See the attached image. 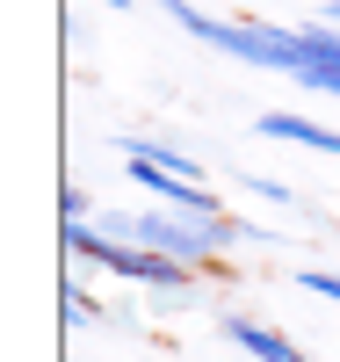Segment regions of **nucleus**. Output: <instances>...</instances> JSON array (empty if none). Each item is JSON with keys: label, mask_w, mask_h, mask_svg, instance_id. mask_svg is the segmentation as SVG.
Here are the masks:
<instances>
[{"label": "nucleus", "mask_w": 340, "mask_h": 362, "mask_svg": "<svg viewBox=\"0 0 340 362\" xmlns=\"http://www.w3.org/2000/svg\"><path fill=\"white\" fill-rule=\"evenodd\" d=\"M102 8H131V0H102Z\"/></svg>", "instance_id": "10"}, {"label": "nucleus", "mask_w": 340, "mask_h": 362, "mask_svg": "<svg viewBox=\"0 0 340 362\" xmlns=\"http://www.w3.org/2000/svg\"><path fill=\"white\" fill-rule=\"evenodd\" d=\"M261 138H290V145H312V153H340V131H326V124H312V116H261Z\"/></svg>", "instance_id": "4"}, {"label": "nucleus", "mask_w": 340, "mask_h": 362, "mask_svg": "<svg viewBox=\"0 0 340 362\" xmlns=\"http://www.w3.org/2000/svg\"><path fill=\"white\" fill-rule=\"evenodd\" d=\"M326 22H340V0H333V8H326Z\"/></svg>", "instance_id": "9"}, {"label": "nucleus", "mask_w": 340, "mask_h": 362, "mask_svg": "<svg viewBox=\"0 0 340 362\" xmlns=\"http://www.w3.org/2000/svg\"><path fill=\"white\" fill-rule=\"evenodd\" d=\"M225 341H232L239 355H254V362H304V348L283 341V334L261 326V319H225Z\"/></svg>", "instance_id": "3"}, {"label": "nucleus", "mask_w": 340, "mask_h": 362, "mask_svg": "<svg viewBox=\"0 0 340 362\" xmlns=\"http://www.w3.org/2000/svg\"><path fill=\"white\" fill-rule=\"evenodd\" d=\"M66 254L109 268V276H123V283H152V290H189V283H196L189 261H174V254H160V247H138V239H116V232L95 225V218H73V225H66Z\"/></svg>", "instance_id": "2"}, {"label": "nucleus", "mask_w": 340, "mask_h": 362, "mask_svg": "<svg viewBox=\"0 0 340 362\" xmlns=\"http://www.w3.org/2000/svg\"><path fill=\"white\" fill-rule=\"evenodd\" d=\"M160 8L189 29V37H203L210 51H232L246 58V66H268V73H304V29H268V22H218L203 15L196 0H160Z\"/></svg>", "instance_id": "1"}, {"label": "nucleus", "mask_w": 340, "mask_h": 362, "mask_svg": "<svg viewBox=\"0 0 340 362\" xmlns=\"http://www.w3.org/2000/svg\"><path fill=\"white\" fill-rule=\"evenodd\" d=\"M58 305H66V326H95V319H102V305H95L80 283H66V297H58Z\"/></svg>", "instance_id": "6"}, {"label": "nucleus", "mask_w": 340, "mask_h": 362, "mask_svg": "<svg viewBox=\"0 0 340 362\" xmlns=\"http://www.w3.org/2000/svg\"><path fill=\"white\" fill-rule=\"evenodd\" d=\"M312 58H340V22H312L304 29V66Z\"/></svg>", "instance_id": "5"}, {"label": "nucleus", "mask_w": 340, "mask_h": 362, "mask_svg": "<svg viewBox=\"0 0 340 362\" xmlns=\"http://www.w3.org/2000/svg\"><path fill=\"white\" fill-rule=\"evenodd\" d=\"M297 290L326 297V305H340V276H326V268H297Z\"/></svg>", "instance_id": "7"}, {"label": "nucleus", "mask_w": 340, "mask_h": 362, "mask_svg": "<svg viewBox=\"0 0 340 362\" xmlns=\"http://www.w3.org/2000/svg\"><path fill=\"white\" fill-rule=\"evenodd\" d=\"M246 189L268 196V203H290V189H283V181H268V174H246Z\"/></svg>", "instance_id": "8"}]
</instances>
